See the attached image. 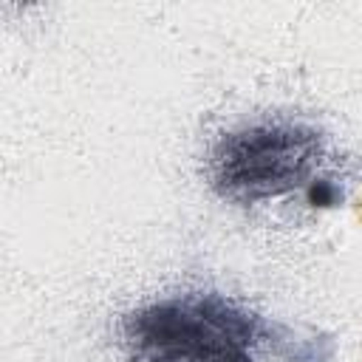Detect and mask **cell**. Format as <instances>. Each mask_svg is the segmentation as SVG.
<instances>
[{
  "label": "cell",
  "instance_id": "6da1fadb",
  "mask_svg": "<svg viewBox=\"0 0 362 362\" xmlns=\"http://www.w3.org/2000/svg\"><path fill=\"white\" fill-rule=\"evenodd\" d=\"M263 325L221 294H181L122 320L127 362H255Z\"/></svg>",
  "mask_w": 362,
  "mask_h": 362
},
{
  "label": "cell",
  "instance_id": "7a4b0ae2",
  "mask_svg": "<svg viewBox=\"0 0 362 362\" xmlns=\"http://www.w3.org/2000/svg\"><path fill=\"white\" fill-rule=\"evenodd\" d=\"M322 136L294 119L255 122L218 139L209 156V178L221 198L257 204L305 184H317Z\"/></svg>",
  "mask_w": 362,
  "mask_h": 362
}]
</instances>
